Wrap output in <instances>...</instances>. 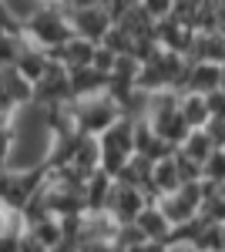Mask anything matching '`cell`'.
<instances>
[{"mask_svg": "<svg viewBox=\"0 0 225 252\" xmlns=\"http://www.w3.org/2000/svg\"><path fill=\"white\" fill-rule=\"evenodd\" d=\"M0 71H3V67H0Z\"/></svg>", "mask_w": 225, "mask_h": 252, "instance_id": "e575fe53", "label": "cell"}, {"mask_svg": "<svg viewBox=\"0 0 225 252\" xmlns=\"http://www.w3.org/2000/svg\"><path fill=\"white\" fill-rule=\"evenodd\" d=\"M219 74H222V64H198V61H188L185 91H192V94H212V91H219Z\"/></svg>", "mask_w": 225, "mask_h": 252, "instance_id": "9c48e42d", "label": "cell"}, {"mask_svg": "<svg viewBox=\"0 0 225 252\" xmlns=\"http://www.w3.org/2000/svg\"><path fill=\"white\" fill-rule=\"evenodd\" d=\"M222 152H225V148H222Z\"/></svg>", "mask_w": 225, "mask_h": 252, "instance_id": "d590c367", "label": "cell"}, {"mask_svg": "<svg viewBox=\"0 0 225 252\" xmlns=\"http://www.w3.org/2000/svg\"><path fill=\"white\" fill-rule=\"evenodd\" d=\"M202 131L208 135V141H212L215 148H225V118H208Z\"/></svg>", "mask_w": 225, "mask_h": 252, "instance_id": "484cf974", "label": "cell"}, {"mask_svg": "<svg viewBox=\"0 0 225 252\" xmlns=\"http://www.w3.org/2000/svg\"><path fill=\"white\" fill-rule=\"evenodd\" d=\"M134 229L145 235V242H158V246H165V239H168V232H171L168 219L161 215L158 205H145V209L138 212V219H134Z\"/></svg>", "mask_w": 225, "mask_h": 252, "instance_id": "30bf717a", "label": "cell"}, {"mask_svg": "<svg viewBox=\"0 0 225 252\" xmlns=\"http://www.w3.org/2000/svg\"><path fill=\"white\" fill-rule=\"evenodd\" d=\"M101 47H108L111 54L121 58V54H131V37H128L121 27H111V31L104 34V40H101Z\"/></svg>", "mask_w": 225, "mask_h": 252, "instance_id": "7402d4cb", "label": "cell"}, {"mask_svg": "<svg viewBox=\"0 0 225 252\" xmlns=\"http://www.w3.org/2000/svg\"><path fill=\"white\" fill-rule=\"evenodd\" d=\"M67 88H71V101H84V97L108 94V74H97L94 67L67 71Z\"/></svg>", "mask_w": 225, "mask_h": 252, "instance_id": "52a82bcc", "label": "cell"}, {"mask_svg": "<svg viewBox=\"0 0 225 252\" xmlns=\"http://www.w3.org/2000/svg\"><path fill=\"white\" fill-rule=\"evenodd\" d=\"M131 118H118L104 135L97 138V172H104L108 178H118L121 168L128 165V158L134 155V138H131Z\"/></svg>", "mask_w": 225, "mask_h": 252, "instance_id": "6da1fadb", "label": "cell"}, {"mask_svg": "<svg viewBox=\"0 0 225 252\" xmlns=\"http://www.w3.org/2000/svg\"><path fill=\"white\" fill-rule=\"evenodd\" d=\"M20 31H24L27 44H34V47L47 51V54L74 37L71 34V24H67V10H57V7H40Z\"/></svg>", "mask_w": 225, "mask_h": 252, "instance_id": "7a4b0ae2", "label": "cell"}, {"mask_svg": "<svg viewBox=\"0 0 225 252\" xmlns=\"http://www.w3.org/2000/svg\"><path fill=\"white\" fill-rule=\"evenodd\" d=\"M111 189H114V178H108L104 172H91L88 182H84V209L88 212H104L108 209V198H111Z\"/></svg>", "mask_w": 225, "mask_h": 252, "instance_id": "8fae6325", "label": "cell"}, {"mask_svg": "<svg viewBox=\"0 0 225 252\" xmlns=\"http://www.w3.org/2000/svg\"><path fill=\"white\" fill-rule=\"evenodd\" d=\"M188 61H198V64H225V37L219 31H212V34H192Z\"/></svg>", "mask_w": 225, "mask_h": 252, "instance_id": "ba28073f", "label": "cell"}, {"mask_svg": "<svg viewBox=\"0 0 225 252\" xmlns=\"http://www.w3.org/2000/svg\"><path fill=\"white\" fill-rule=\"evenodd\" d=\"M7 31H20L14 20L7 17V10H3V0H0V34H7Z\"/></svg>", "mask_w": 225, "mask_h": 252, "instance_id": "f1b7e54d", "label": "cell"}, {"mask_svg": "<svg viewBox=\"0 0 225 252\" xmlns=\"http://www.w3.org/2000/svg\"><path fill=\"white\" fill-rule=\"evenodd\" d=\"M88 7H101V0H67L64 10H88Z\"/></svg>", "mask_w": 225, "mask_h": 252, "instance_id": "f546056e", "label": "cell"}, {"mask_svg": "<svg viewBox=\"0 0 225 252\" xmlns=\"http://www.w3.org/2000/svg\"><path fill=\"white\" fill-rule=\"evenodd\" d=\"M77 252H118V246L111 239H88V242L77 246Z\"/></svg>", "mask_w": 225, "mask_h": 252, "instance_id": "4316f807", "label": "cell"}, {"mask_svg": "<svg viewBox=\"0 0 225 252\" xmlns=\"http://www.w3.org/2000/svg\"><path fill=\"white\" fill-rule=\"evenodd\" d=\"M3 229H7V209L0 205V235H3Z\"/></svg>", "mask_w": 225, "mask_h": 252, "instance_id": "1f68e13d", "label": "cell"}, {"mask_svg": "<svg viewBox=\"0 0 225 252\" xmlns=\"http://www.w3.org/2000/svg\"><path fill=\"white\" fill-rule=\"evenodd\" d=\"M118 118H121V108H118V101L108 97V94L84 97V101H71V121H74L77 135L101 138Z\"/></svg>", "mask_w": 225, "mask_h": 252, "instance_id": "3957f363", "label": "cell"}, {"mask_svg": "<svg viewBox=\"0 0 225 252\" xmlns=\"http://www.w3.org/2000/svg\"><path fill=\"white\" fill-rule=\"evenodd\" d=\"M219 91L225 94V64H222V74H219Z\"/></svg>", "mask_w": 225, "mask_h": 252, "instance_id": "d6a6232c", "label": "cell"}, {"mask_svg": "<svg viewBox=\"0 0 225 252\" xmlns=\"http://www.w3.org/2000/svg\"><path fill=\"white\" fill-rule=\"evenodd\" d=\"M40 3H44V7H57V10H64V7H67V0H40Z\"/></svg>", "mask_w": 225, "mask_h": 252, "instance_id": "4dcf8cb0", "label": "cell"}, {"mask_svg": "<svg viewBox=\"0 0 225 252\" xmlns=\"http://www.w3.org/2000/svg\"><path fill=\"white\" fill-rule=\"evenodd\" d=\"M40 7H44L40 0H3V10H7V17L14 20L17 27H24V24L34 17Z\"/></svg>", "mask_w": 225, "mask_h": 252, "instance_id": "ffe728a7", "label": "cell"}, {"mask_svg": "<svg viewBox=\"0 0 225 252\" xmlns=\"http://www.w3.org/2000/svg\"><path fill=\"white\" fill-rule=\"evenodd\" d=\"M178 115L185 118V125L192 128V131L205 128V121H208L205 94H192V91H182V94H178Z\"/></svg>", "mask_w": 225, "mask_h": 252, "instance_id": "9a60e30c", "label": "cell"}, {"mask_svg": "<svg viewBox=\"0 0 225 252\" xmlns=\"http://www.w3.org/2000/svg\"><path fill=\"white\" fill-rule=\"evenodd\" d=\"M145 205H148V202H145V192H141V189H131V185L114 182L111 198H108V209H104V212L111 215L118 225H131Z\"/></svg>", "mask_w": 225, "mask_h": 252, "instance_id": "8992f818", "label": "cell"}, {"mask_svg": "<svg viewBox=\"0 0 225 252\" xmlns=\"http://www.w3.org/2000/svg\"><path fill=\"white\" fill-rule=\"evenodd\" d=\"M202 182H208V185H222L225 182V152L222 148H215L202 161Z\"/></svg>", "mask_w": 225, "mask_h": 252, "instance_id": "44dd1931", "label": "cell"}, {"mask_svg": "<svg viewBox=\"0 0 225 252\" xmlns=\"http://www.w3.org/2000/svg\"><path fill=\"white\" fill-rule=\"evenodd\" d=\"M47 64H51L47 51H40V47H34V44H24L20 54H17V61H14V71H17L20 78H27L31 84H37L40 74L47 71Z\"/></svg>", "mask_w": 225, "mask_h": 252, "instance_id": "7c38bea8", "label": "cell"}, {"mask_svg": "<svg viewBox=\"0 0 225 252\" xmlns=\"http://www.w3.org/2000/svg\"><path fill=\"white\" fill-rule=\"evenodd\" d=\"M138 7L148 14L155 24L158 20H168L171 17V7H175V0H138Z\"/></svg>", "mask_w": 225, "mask_h": 252, "instance_id": "603a6c76", "label": "cell"}, {"mask_svg": "<svg viewBox=\"0 0 225 252\" xmlns=\"http://www.w3.org/2000/svg\"><path fill=\"white\" fill-rule=\"evenodd\" d=\"M37 108H64L71 104V88H67V71L61 64H47V71L40 74V81L34 84V101Z\"/></svg>", "mask_w": 225, "mask_h": 252, "instance_id": "277c9868", "label": "cell"}, {"mask_svg": "<svg viewBox=\"0 0 225 252\" xmlns=\"http://www.w3.org/2000/svg\"><path fill=\"white\" fill-rule=\"evenodd\" d=\"M10 155H14V128L3 125V128H0V172H7Z\"/></svg>", "mask_w": 225, "mask_h": 252, "instance_id": "cb8c5ba5", "label": "cell"}, {"mask_svg": "<svg viewBox=\"0 0 225 252\" xmlns=\"http://www.w3.org/2000/svg\"><path fill=\"white\" fill-rule=\"evenodd\" d=\"M222 252H225V232H222Z\"/></svg>", "mask_w": 225, "mask_h": 252, "instance_id": "836d02e7", "label": "cell"}, {"mask_svg": "<svg viewBox=\"0 0 225 252\" xmlns=\"http://www.w3.org/2000/svg\"><path fill=\"white\" fill-rule=\"evenodd\" d=\"M158 209H161V215L168 219V225L175 229V225H185V222H192V219H198V209L192 205V202H185L178 192L171 195H161L158 202H155Z\"/></svg>", "mask_w": 225, "mask_h": 252, "instance_id": "4fadbf2b", "label": "cell"}, {"mask_svg": "<svg viewBox=\"0 0 225 252\" xmlns=\"http://www.w3.org/2000/svg\"><path fill=\"white\" fill-rule=\"evenodd\" d=\"M24 44H27L24 31H7V34H0V67H14V61H17Z\"/></svg>", "mask_w": 225, "mask_h": 252, "instance_id": "d6986e66", "label": "cell"}, {"mask_svg": "<svg viewBox=\"0 0 225 252\" xmlns=\"http://www.w3.org/2000/svg\"><path fill=\"white\" fill-rule=\"evenodd\" d=\"M114 61H118V54H111L108 47H94V58H91V67L97 71V74H111V67H114Z\"/></svg>", "mask_w": 225, "mask_h": 252, "instance_id": "d4e9b609", "label": "cell"}, {"mask_svg": "<svg viewBox=\"0 0 225 252\" xmlns=\"http://www.w3.org/2000/svg\"><path fill=\"white\" fill-rule=\"evenodd\" d=\"M148 175H151V161L141 155H131L128 158V165L121 168V175L114 178V182H121V185H131V189H148Z\"/></svg>", "mask_w": 225, "mask_h": 252, "instance_id": "e0dca14e", "label": "cell"}, {"mask_svg": "<svg viewBox=\"0 0 225 252\" xmlns=\"http://www.w3.org/2000/svg\"><path fill=\"white\" fill-rule=\"evenodd\" d=\"M24 235H31L44 252H54L57 246H61V222H57L54 215L34 219V222H27V232Z\"/></svg>", "mask_w": 225, "mask_h": 252, "instance_id": "5bb4252c", "label": "cell"}, {"mask_svg": "<svg viewBox=\"0 0 225 252\" xmlns=\"http://www.w3.org/2000/svg\"><path fill=\"white\" fill-rule=\"evenodd\" d=\"M0 252H20V235H0Z\"/></svg>", "mask_w": 225, "mask_h": 252, "instance_id": "83f0119b", "label": "cell"}, {"mask_svg": "<svg viewBox=\"0 0 225 252\" xmlns=\"http://www.w3.org/2000/svg\"><path fill=\"white\" fill-rule=\"evenodd\" d=\"M67 24H71V34L88 44H101L104 34L114 27V20L108 17L104 7H88V10H67Z\"/></svg>", "mask_w": 225, "mask_h": 252, "instance_id": "5b68a950", "label": "cell"}, {"mask_svg": "<svg viewBox=\"0 0 225 252\" xmlns=\"http://www.w3.org/2000/svg\"><path fill=\"white\" fill-rule=\"evenodd\" d=\"M178 152H182L185 158H192L195 165H202V161H205V158L215 152V145H212V141H208V135L198 128V131H192V135L182 141V148H178Z\"/></svg>", "mask_w": 225, "mask_h": 252, "instance_id": "ac0fdd59", "label": "cell"}, {"mask_svg": "<svg viewBox=\"0 0 225 252\" xmlns=\"http://www.w3.org/2000/svg\"><path fill=\"white\" fill-rule=\"evenodd\" d=\"M114 27H121V31H125V34H128L131 40L155 37V20H151L148 14L138 7V3H134V7H131V10H128V14H125L121 20H114Z\"/></svg>", "mask_w": 225, "mask_h": 252, "instance_id": "2e32d148", "label": "cell"}]
</instances>
